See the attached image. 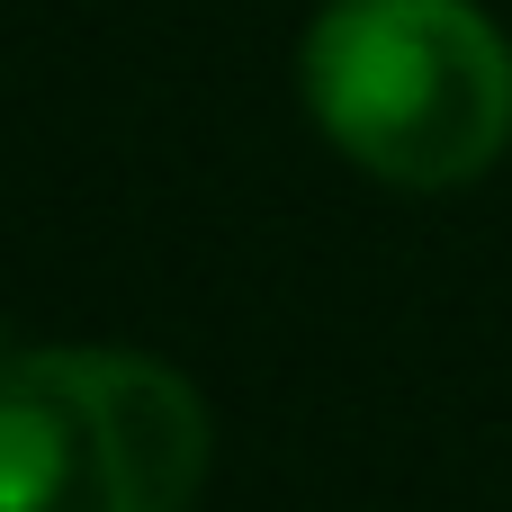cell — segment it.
Returning a JSON list of instances; mask_svg holds the SVG:
<instances>
[{"instance_id":"obj_1","label":"cell","mask_w":512,"mask_h":512,"mask_svg":"<svg viewBox=\"0 0 512 512\" xmlns=\"http://www.w3.org/2000/svg\"><path fill=\"white\" fill-rule=\"evenodd\" d=\"M315 126L396 189H468L512 144V45L477 0H333L306 36Z\"/></svg>"},{"instance_id":"obj_2","label":"cell","mask_w":512,"mask_h":512,"mask_svg":"<svg viewBox=\"0 0 512 512\" xmlns=\"http://www.w3.org/2000/svg\"><path fill=\"white\" fill-rule=\"evenodd\" d=\"M207 486V405L135 351L0 360V512H189Z\"/></svg>"}]
</instances>
